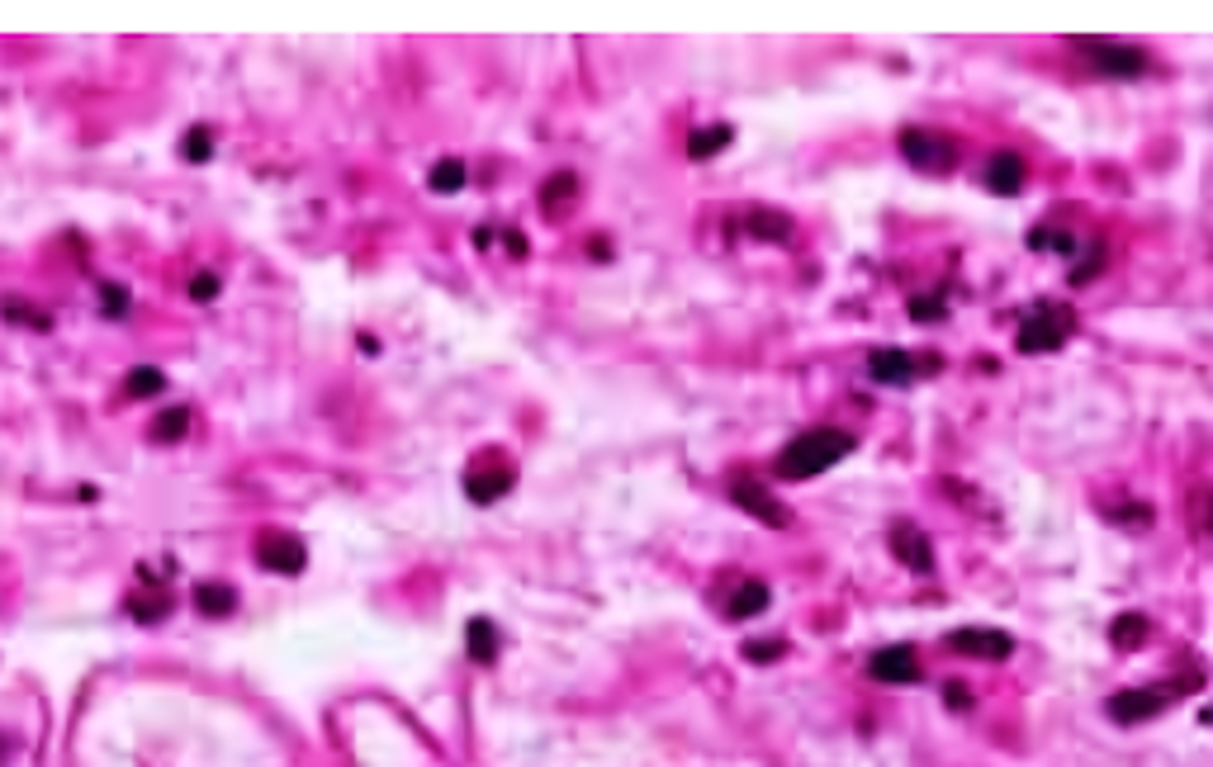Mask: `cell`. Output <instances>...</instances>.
I'll list each match as a JSON object with an SVG mask.
<instances>
[{"mask_svg": "<svg viewBox=\"0 0 1213 767\" xmlns=\"http://www.w3.org/2000/svg\"><path fill=\"white\" fill-rule=\"evenodd\" d=\"M574 195H579V180L569 176V171H555V176L541 185V214L550 218V223H560V218L574 209Z\"/></svg>", "mask_w": 1213, "mask_h": 767, "instance_id": "2e32d148", "label": "cell"}, {"mask_svg": "<svg viewBox=\"0 0 1213 767\" xmlns=\"http://www.w3.org/2000/svg\"><path fill=\"white\" fill-rule=\"evenodd\" d=\"M0 313H5V318H10V322H24V327H38V332H48V327H53V322L43 318L38 308L19 304V299H5V304H0Z\"/></svg>", "mask_w": 1213, "mask_h": 767, "instance_id": "4316f807", "label": "cell"}, {"mask_svg": "<svg viewBox=\"0 0 1213 767\" xmlns=\"http://www.w3.org/2000/svg\"><path fill=\"white\" fill-rule=\"evenodd\" d=\"M929 370H934V360H920L906 346H877V351H868V375L877 384H910V379L929 375Z\"/></svg>", "mask_w": 1213, "mask_h": 767, "instance_id": "ba28073f", "label": "cell"}, {"mask_svg": "<svg viewBox=\"0 0 1213 767\" xmlns=\"http://www.w3.org/2000/svg\"><path fill=\"white\" fill-rule=\"evenodd\" d=\"M507 251H512V256H526V242H522V232L517 228L507 232Z\"/></svg>", "mask_w": 1213, "mask_h": 767, "instance_id": "e575fe53", "label": "cell"}, {"mask_svg": "<svg viewBox=\"0 0 1213 767\" xmlns=\"http://www.w3.org/2000/svg\"><path fill=\"white\" fill-rule=\"evenodd\" d=\"M1076 332V313H1071L1067 304H1038L1024 313V322H1019V351L1024 356H1048V351H1057L1062 341Z\"/></svg>", "mask_w": 1213, "mask_h": 767, "instance_id": "3957f363", "label": "cell"}, {"mask_svg": "<svg viewBox=\"0 0 1213 767\" xmlns=\"http://www.w3.org/2000/svg\"><path fill=\"white\" fill-rule=\"evenodd\" d=\"M1100 266H1105V247L1095 242V247H1090V256H1086V261H1081V266H1076V275H1071V280H1076V285H1090V280H1095V270H1100Z\"/></svg>", "mask_w": 1213, "mask_h": 767, "instance_id": "1f68e13d", "label": "cell"}, {"mask_svg": "<svg viewBox=\"0 0 1213 767\" xmlns=\"http://www.w3.org/2000/svg\"><path fill=\"white\" fill-rule=\"evenodd\" d=\"M896 147H901V157L910 161V166H920V171H953L958 166V147L948 143V138H939V133H929V128H901V138H896Z\"/></svg>", "mask_w": 1213, "mask_h": 767, "instance_id": "8992f818", "label": "cell"}, {"mask_svg": "<svg viewBox=\"0 0 1213 767\" xmlns=\"http://www.w3.org/2000/svg\"><path fill=\"white\" fill-rule=\"evenodd\" d=\"M1076 53L1086 57L1095 72L1119 76V81H1133V76L1147 72V53L1133 43H1119V38H1076Z\"/></svg>", "mask_w": 1213, "mask_h": 767, "instance_id": "277c9868", "label": "cell"}, {"mask_svg": "<svg viewBox=\"0 0 1213 767\" xmlns=\"http://www.w3.org/2000/svg\"><path fill=\"white\" fill-rule=\"evenodd\" d=\"M891 554H896L910 573H934V545H929V536H924L920 526H910V521H896V526H891Z\"/></svg>", "mask_w": 1213, "mask_h": 767, "instance_id": "8fae6325", "label": "cell"}, {"mask_svg": "<svg viewBox=\"0 0 1213 767\" xmlns=\"http://www.w3.org/2000/svg\"><path fill=\"white\" fill-rule=\"evenodd\" d=\"M100 308H105V318H128V289L100 285Z\"/></svg>", "mask_w": 1213, "mask_h": 767, "instance_id": "f546056e", "label": "cell"}, {"mask_svg": "<svg viewBox=\"0 0 1213 767\" xmlns=\"http://www.w3.org/2000/svg\"><path fill=\"white\" fill-rule=\"evenodd\" d=\"M768 602H773V592H768L763 578H740V583L730 588V597H725V616H730V621H749V616H763Z\"/></svg>", "mask_w": 1213, "mask_h": 767, "instance_id": "5bb4252c", "label": "cell"}, {"mask_svg": "<svg viewBox=\"0 0 1213 767\" xmlns=\"http://www.w3.org/2000/svg\"><path fill=\"white\" fill-rule=\"evenodd\" d=\"M1024 176H1029V161L1019 157V152H996V157L986 161V190L1000 199H1010L1024 190Z\"/></svg>", "mask_w": 1213, "mask_h": 767, "instance_id": "4fadbf2b", "label": "cell"}, {"mask_svg": "<svg viewBox=\"0 0 1213 767\" xmlns=\"http://www.w3.org/2000/svg\"><path fill=\"white\" fill-rule=\"evenodd\" d=\"M948 649L953 654H962V659H1010L1014 654V640L1005 635V630H991V625H962V630H953L948 635Z\"/></svg>", "mask_w": 1213, "mask_h": 767, "instance_id": "9c48e42d", "label": "cell"}, {"mask_svg": "<svg viewBox=\"0 0 1213 767\" xmlns=\"http://www.w3.org/2000/svg\"><path fill=\"white\" fill-rule=\"evenodd\" d=\"M190 427H195V412L190 408H166L162 417H152V431H147V436H152L157 446H176V441L190 436Z\"/></svg>", "mask_w": 1213, "mask_h": 767, "instance_id": "e0dca14e", "label": "cell"}, {"mask_svg": "<svg viewBox=\"0 0 1213 767\" xmlns=\"http://www.w3.org/2000/svg\"><path fill=\"white\" fill-rule=\"evenodd\" d=\"M256 564L280 573V578H294V573H304L308 550H304V540L290 536V531H261L256 536Z\"/></svg>", "mask_w": 1213, "mask_h": 767, "instance_id": "52a82bcc", "label": "cell"}, {"mask_svg": "<svg viewBox=\"0 0 1213 767\" xmlns=\"http://www.w3.org/2000/svg\"><path fill=\"white\" fill-rule=\"evenodd\" d=\"M465 176H470V171H465V161L460 157H441L432 171H427V185H432L436 195H455V190H465Z\"/></svg>", "mask_w": 1213, "mask_h": 767, "instance_id": "44dd1931", "label": "cell"}, {"mask_svg": "<svg viewBox=\"0 0 1213 767\" xmlns=\"http://www.w3.org/2000/svg\"><path fill=\"white\" fill-rule=\"evenodd\" d=\"M744 232L754 237V242H778V247H787L792 237H797V223L787 214H778V209H754V214L744 218Z\"/></svg>", "mask_w": 1213, "mask_h": 767, "instance_id": "9a60e30c", "label": "cell"}, {"mask_svg": "<svg viewBox=\"0 0 1213 767\" xmlns=\"http://www.w3.org/2000/svg\"><path fill=\"white\" fill-rule=\"evenodd\" d=\"M730 498L740 502L744 512H749V517H759L763 526H778V531H782V526L792 521V512H787V507H782V502L773 498V493H768L763 483L744 479V474H740V479H735V483H730Z\"/></svg>", "mask_w": 1213, "mask_h": 767, "instance_id": "30bf717a", "label": "cell"}, {"mask_svg": "<svg viewBox=\"0 0 1213 767\" xmlns=\"http://www.w3.org/2000/svg\"><path fill=\"white\" fill-rule=\"evenodd\" d=\"M943 313H948V304H943L939 294H915L910 299V318L915 322H939Z\"/></svg>", "mask_w": 1213, "mask_h": 767, "instance_id": "f1b7e54d", "label": "cell"}, {"mask_svg": "<svg viewBox=\"0 0 1213 767\" xmlns=\"http://www.w3.org/2000/svg\"><path fill=\"white\" fill-rule=\"evenodd\" d=\"M943 706L967 711V706H972V696H967V687H962V682H948V687H943Z\"/></svg>", "mask_w": 1213, "mask_h": 767, "instance_id": "d6a6232c", "label": "cell"}, {"mask_svg": "<svg viewBox=\"0 0 1213 767\" xmlns=\"http://www.w3.org/2000/svg\"><path fill=\"white\" fill-rule=\"evenodd\" d=\"M181 157L195 161V166L214 157V138H209V128H190V133H185V138H181Z\"/></svg>", "mask_w": 1213, "mask_h": 767, "instance_id": "d4e9b609", "label": "cell"}, {"mask_svg": "<svg viewBox=\"0 0 1213 767\" xmlns=\"http://www.w3.org/2000/svg\"><path fill=\"white\" fill-rule=\"evenodd\" d=\"M868 673L877 682H915L920 678V659H915L910 644H887V649H877L868 659Z\"/></svg>", "mask_w": 1213, "mask_h": 767, "instance_id": "7c38bea8", "label": "cell"}, {"mask_svg": "<svg viewBox=\"0 0 1213 767\" xmlns=\"http://www.w3.org/2000/svg\"><path fill=\"white\" fill-rule=\"evenodd\" d=\"M195 607H200V616H233L237 607V592L228 588V583H200L195 588Z\"/></svg>", "mask_w": 1213, "mask_h": 767, "instance_id": "ffe728a7", "label": "cell"}, {"mask_svg": "<svg viewBox=\"0 0 1213 767\" xmlns=\"http://www.w3.org/2000/svg\"><path fill=\"white\" fill-rule=\"evenodd\" d=\"M1190 502H1195V531L1204 536V502H1209V493H1204V488H1195V498H1190Z\"/></svg>", "mask_w": 1213, "mask_h": 767, "instance_id": "836d02e7", "label": "cell"}, {"mask_svg": "<svg viewBox=\"0 0 1213 767\" xmlns=\"http://www.w3.org/2000/svg\"><path fill=\"white\" fill-rule=\"evenodd\" d=\"M853 446H858V441H853L849 431L811 427V431H801V436H792V441L778 450L773 469H778V479H815V474H825V469L849 460Z\"/></svg>", "mask_w": 1213, "mask_h": 767, "instance_id": "6da1fadb", "label": "cell"}, {"mask_svg": "<svg viewBox=\"0 0 1213 767\" xmlns=\"http://www.w3.org/2000/svg\"><path fill=\"white\" fill-rule=\"evenodd\" d=\"M1029 247H1033V251H1062V256H1071V251H1076V237H1071V232L1038 228V232L1029 237Z\"/></svg>", "mask_w": 1213, "mask_h": 767, "instance_id": "484cf974", "label": "cell"}, {"mask_svg": "<svg viewBox=\"0 0 1213 767\" xmlns=\"http://www.w3.org/2000/svg\"><path fill=\"white\" fill-rule=\"evenodd\" d=\"M1109 640L1119 644V649H1133V644L1147 640V616L1142 611H1123V616H1114V625H1109Z\"/></svg>", "mask_w": 1213, "mask_h": 767, "instance_id": "cb8c5ba5", "label": "cell"}, {"mask_svg": "<svg viewBox=\"0 0 1213 767\" xmlns=\"http://www.w3.org/2000/svg\"><path fill=\"white\" fill-rule=\"evenodd\" d=\"M465 649H470L474 663H493V659H498V630H493L489 616H474V621L465 625Z\"/></svg>", "mask_w": 1213, "mask_h": 767, "instance_id": "d6986e66", "label": "cell"}, {"mask_svg": "<svg viewBox=\"0 0 1213 767\" xmlns=\"http://www.w3.org/2000/svg\"><path fill=\"white\" fill-rule=\"evenodd\" d=\"M162 389H166V375L162 370H152V365H138V370H128L124 375V393L133 398V403H147V398H157Z\"/></svg>", "mask_w": 1213, "mask_h": 767, "instance_id": "7402d4cb", "label": "cell"}, {"mask_svg": "<svg viewBox=\"0 0 1213 767\" xmlns=\"http://www.w3.org/2000/svg\"><path fill=\"white\" fill-rule=\"evenodd\" d=\"M218 289H223V280H218L214 270H195V275H190V285H185V294H190V299H200V304H209V299H218Z\"/></svg>", "mask_w": 1213, "mask_h": 767, "instance_id": "83f0119b", "label": "cell"}, {"mask_svg": "<svg viewBox=\"0 0 1213 767\" xmlns=\"http://www.w3.org/2000/svg\"><path fill=\"white\" fill-rule=\"evenodd\" d=\"M782 649H787L782 640H763V644H759V640H749V644H744V659H749V663H773V659L782 654Z\"/></svg>", "mask_w": 1213, "mask_h": 767, "instance_id": "4dcf8cb0", "label": "cell"}, {"mask_svg": "<svg viewBox=\"0 0 1213 767\" xmlns=\"http://www.w3.org/2000/svg\"><path fill=\"white\" fill-rule=\"evenodd\" d=\"M730 138H735V128H730V124L697 128V133H688V157L692 161H711L716 152H725V147H730Z\"/></svg>", "mask_w": 1213, "mask_h": 767, "instance_id": "ac0fdd59", "label": "cell"}, {"mask_svg": "<svg viewBox=\"0 0 1213 767\" xmlns=\"http://www.w3.org/2000/svg\"><path fill=\"white\" fill-rule=\"evenodd\" d=\"M512 483H517V469L507 464L503 450H484V455H474V464L465 469V493H470V502H479V507L507 498Z\"/></svg>", "mask_w": 1213, "mask_h": 767, "instance_id": "5b68a950", "label": "cell"}, {"mask_svg": "<svg viewBox=\"0 0 1213 767\" xmlns=\"http://www.w3.org/2000/svg\"><path fill=\"white\" fill-rule=\"evenodd\" d=\"M10 753H15V739H10V734H0V763H5Z\"/></svg>", "mask_w": 1213, "mask_h": 767, "instance_id": "d590c367", "label": "cell"}, {"mask_svg": "<svg viewBox=\"0 0 1213 767\" xmlns=\"http://www.w3.org/2000/svg\"><path fill=\"white\" fill-rule=\"evenodd\" d=\"M1199 687V673H1190V678H1166V682H1147V687H1123V692H1114L1105 701L1109 720H1119V725H1142V720H1152V715H1161L1166 706H1176L1185 692H1195Z\"/></svg>", "mask_w": 1213, "mask_h": 767, "instance_id": "7a4b0ae2", "label": "cell"}, {"mask_svg": "<svg viewBox=\"0 0 1213 767\" xmlns=\"http://www.w3.org/2000/svg\"><path fill=\"white\" fill-rule=\"evenodd\" d=\"M171 607H176V597H171L162 583H157V592H133V597H128V611H133L138 621H162Z\"/></svg>", "mask_w": 1213, "mask_h": 767, "instance_id": "603a6c76", "label": "cell"}]
</instances>
